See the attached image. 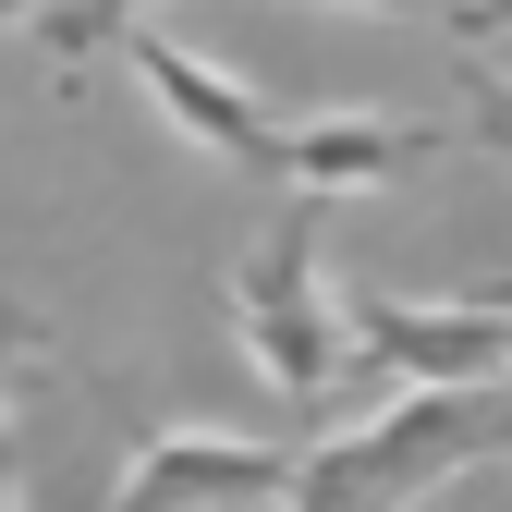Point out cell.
<instances>
[{"mask_svg":"<svg viewBox=\"0 0 512 512\" xmlns=\"http://www.w3.org/2000/svg\"><path fill=\"white\" fill-rule=\"evenodd\" d=\"M464 86H476V110L452 122V135H464V147H512V86H500V74H464Z\"/></svg>","mask_w":512,"mask_h":512,"instance_id":"cell-8","label":"cell"},{"mask_svg":"<svg viewBox=\"0 0 512 512\" xmlns=\"http://www.w3.org/2000/svg\"><path fill=\"white\" fill-rule=\"evenodd\" d=\"M135 49V74H147V98L183 122V135H196L208 159H232V171H269V147H281V122H269V98H244L220 61H196L183 37H159V25H135L122 37Z\"/></svg>","mask_w":512,"mask_h":512,"instance_id":"cell-5","label":"cell"},{"mask_svg":"<svg viewBox=\"0 0 512 512\" xmlns=\"http://www.w3.org/2000/svg\"><path fill=\"white\" fill-rule=\"evenodd\" d=\"M452 25H464V37H500V25H512V0H464Z\"/></svg>","mask_w":512,"mask_h":512,"instance_id":"cell-10","label":"cell"},{"mask_svg":"<svg viewBox=\"0 0 512 512\" xmlns=\"http://www.w3.org/2000/svg\"><path fill=\"white\" fill-rule=\"evenodd\" d=\"M500 439H512V391H403L378 427L330 439V452H293L281 512H403L415 488H439L452 464L500 452Z\"/></svg>","mask_w":512,"mask_h":512,"instance_id":"cell-1","label":"cell"},{"mask_svg":"<svg viewBox=\"0 0 512 512\" xmlns=\"http://www.w3.org/2000/svg\"><path fill=\"white\" fill-rule=\"evenodd\" d=\"M0 512H13V464H0Z\"/></svg>","mask_w":512,"mask_h":512,"instance_id":"cell-13","label":"cell"},{"mask_svg":"<svg viewBox=\"0 0 512 512\" xmlns=\"http://www.w3.org/2000/svg\"><path fill=\"white\" fill-rule=\"evenodd\" d=\"M232 317H244V354H256V378L269 391H330V378L354 366L342 354V317L317 305V208H293L269 244L244 256V293H232Z\"/></svg>","mask_w":512,"mask_h":512,"instance_id":"cell-2","label":"cell"},{"mask_svg":"<svg viewBox=\"0 0 512 512\" xmlns=\"http://www.w3.org/2000/svg\"><path fill=\"white\" fill-rule=\"evenodd\" d=\"M25 13H61V0H0V25H25Z\"/></svg>","mask_w":512,"mask_h":512,"instance_id":"cell-11","label":"cell"},{"mask_svg":"<svg viewBox=\"0 0 512 512\" xmlns=\"http://www.w3.org/2000/svg\"><path fill=\"white\" fill-rule=\"evenodd\" d=\"M293 500V452H269V439H220V427H171L135 452V476H122L98 512H281Z\"/></svg>","mask_w":512,"mask_h":512,"instance_id":"cell-4","label":"cell"},{"mask_svg":"<svg viewBox=\"0 0 512 512\" xmlns=\"http://www.w3.org/2000/svg\"><path fill=\"white\" fill-rule=\"evenodd\" d=\"M342 354L391 366L403 391H512V281L464 305H354Z\"/></svg>","mask_w":512,"mask_h":512,"instance_id":"cell-3","label":"cell"},{"mask_svg":"<svg viewBox=\"0 0 512 512\" xmlns=\"http://www.w3.org/2000/svg\"><path fill=\"white\" fill-rule=\"evenodd\" d=\"M342 13H415V0H342Z\"/></svg>","mask_w":512,"mask_h":512,"instance_id":"cell-12","label":"cell"},{"mask_svg":"<svg viewBox=\"0 0 512 512\" xmlns=\"http://www.w3.org/2000/svg\"><path fill=\"white\" fill-rule=\"evenodd\" d=\"M25 342H37V317H25V305H0V378H13V354H25Z\"/></svg>","mask_w":512,"mask_h":512,"instance_id":"cell-9","label":"cell"},{"mask_svg":"<svg viewBox=\"0 0 512 512\" xmlns=\"http://www.w3.org/2000/svg\"><path fill=\"white\" fill-rule=\"evenodd\" d=\"M464 135L452 122H293V135L269 147V183H305V208L317 196H366V183H403L427 159H452Z\"/></svg>","mask_w":512,"mask_h":512,"instance_id":"cell-6","label":"cell"},{"mask_svg":"<svg viewBox=\"0 0 512 512\" xmlns=\"http://www.w3.org/2000/svg\"><path fill=\"white\" fill-rule=\"evenodd\" d=\"M159 13V0H61V13H49V61H61V74H86V61L110 49V37H135Z\"/></svg>","mask_w":512,"mask_h":512,"instance_id":"cell-7","label":"cell"}]
</instances>
